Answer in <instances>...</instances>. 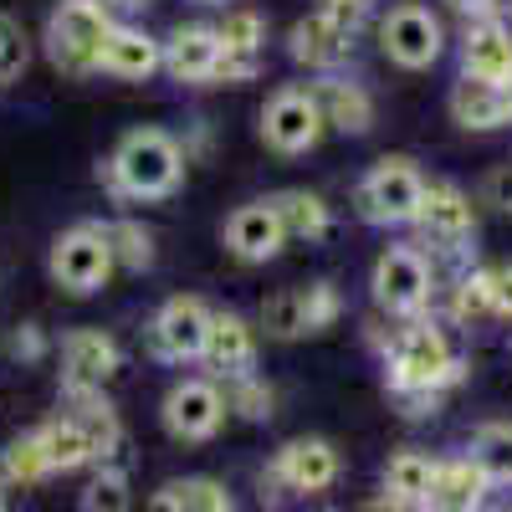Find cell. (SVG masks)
Segmentation results:
<instances>
[{"instance_id": "1", "label": "cell", "mask_w": 512, "mask_h": 512, "mask_svg": "<svg viewBox=\"0 0 512 512\" xmlns=\"http://www.w3.org/2000/svg\"><path fill=\"white\" fill-rule=\"evenodd\" d=\"M185 144L169 139L164 128H134L103 164V185L118 200H164L185 180Z\"/></svg>"}, {"instance_id": "2", "label": "cell", "mask_w": 512, "mask_h": 512, "mask_svg": "<svg viewBox=\"0 0 512 512\" xmlns=\"http://www.w3.org/2000/svg\"><path fill=\"white\" fill-rule=\"evenodd\" d=\"M466 379V359L431 318H405V328L384 349V390H436L451 395Z\"/></svg>"}, {"instance_id": "3", "label": "cell", "mask_w": 512, "mask_h": 512, "mask_svg": "<svg viewBox=\"0 0 512 512\" xmlns=\"http://www.w3.org/2000/svg\"><path fill=\"white\" fill-rule=\"evenodd\" d=\"M113 11L103 0H57L52 16H47V31H41V47H47V62L57 72H72V77H88L103 67V41L113 31Z\"/></svg>"}, {"instance_id": "4", "label": "cell", "mask_w": 512, "mask_h": 512, "mask_svg": "<svg viewBox=\"0 0 512 512\" xmlns=\"http://www.w3.org/2000/svg\"><path fill=\"white\" fill-rule=\"evenodd\" d=\"M420 246H431V262H451V267H466L472 262V241H477V210H472V195L451 180H425L420 190V205L410 216Z\"/></svg>"}, {"instance_id": "5", "label": "cell", "mask_w": 512, "mask_h": 512, "mask_svg": "<svg viewBox=\"0 0 512 512\" xmlns=\"http://www.w3.org/2000/svg\"><path fill=\"white\" fill-rule=\"evenodd\" d=\"M118 272L113 262V236L103 221H77L67 226L52 251H47V277L67 292V297H93L108 287V277Z\"/></svg>"}, {"instance_id": "6", "label": "cell", "mask_w": 512, "mask_h": 512, "mask_svg": "<svg viewBox=\"0 0 512 512\" xmlns=\"http://www.w3.org/2000/svg\"><path fill=\"white\" fill-rule=\"evenodd\" d=\"M369 292L390 318H420L436 303V262L425 246H384L369 272Z\"/></svg>"}, {"instance_id": "7", "label": "cell", "mask_w": 512, "mask_h": 512, "mask_svg": "<svg viewBox=\"0 0 512 512\" xmlns=\"http://www.w3.org/2000/svg\"><path fill=\"white\" fill-rule=\"evenodd\" d=\"M425 175L415 169V159L395 154V159H379L369 175L354 190V210L364 226H410L415 205H420Z\"/></svg>"}, {"instance_id": "8", "label": "cell", "mask_w": 512, "mask_h": 512, "mask_svg": "<svg viewBox=\"0 0 512 512\" xmlns=\"http://www.w3.org/2000/svg\"><path fill=\"white\" fill-rule=\"evenodd\" d=\"M379 52L390 57L395 67L405 72H425L436 67L441 52H446V26L431 6H420V0H400L390 6V16L379 21Z\"/></svg>"}, {"instance_id": "9", "label": "cell", "mask_w": 512, "mask_h": 512, "mask_svg": "<svg viewBox=\"0 0 512 512\" xmlns=\"http://www.w3.org/2000/svg\"><path fill=\"white\" fill-rule=\"evenodd\" d=\"M328 134V123H323V108H318V93H313V82L308 88H277L262 108V144L272 154H308L318 149Z\"/></svg>"}, {"instance_id": "10", "label": "cell", "mask_w": 512, "mask_h": 512, "mask_svg": "<svg viewBox=\"0 0 512 512\" xmlns=\"http://www.w3.org/2000/svg\"><path fill=\"white\" fill-rule=\"evenodd\" d=\"M210 318L216 308L195 292H180L149 318V354L159 364H195L205 354V333H210Z\"/></svg>"}, {"instance_id": "11", "label": "cell", "mask_w": 512, "mask_h": 512, "mask_svg": "<svg viewBox=\"0 0 512 512\" xmlns=\"http://www.w3.org/2000/svg\"><path fill=\"white\" fill-rule=\"evenodd\" d=\"M226 390L216 379H180V384H169V395L159 405V420H164V431L195 446V441H210V436H221V425H226Z\"/></svg>"}, {"instance_id": "12", "label": "cell", "mask_w": 512, "mask_h": 512, "mask_svg": "<svg viewBox=\"0 0 512 512\" xmlns=\"http://www.w3.org/2000/svg\"><path fill=\"white\" fill-rule=\"evenodd\" d=\"M338 472H344V461H338L333 441H323V436H297V441H287V446L272 456V466L262 472V482H272V487H282V492H292V497H323V492H333Z\"/></svg>"}, {"instance_id": "13", "label": "cell", "mask_w": 512, "mask_h": 512, "mask_svg": "<svg viewBox=\"0 0 512 512\" xmlns=\"http://www.w3.org/2000/svg\"><path fill=\"white\" fill-rule=\"evenodd\" d=\"M123 354L113 344V333L103 328H72L62 338V395H93L118 374Z\"/></svg>"}, {"instance_id": "14", "label": "cell", "mask_w": 512, "mask_h": 512, "mask_svg": "<svg viewBox=\"0 0 512 512\" xmlns=\"http://www.w3.org/2000/svg\"><path fill=\"white\" fill-rule=\"evenodd\" d=\"M221 241L226 251L236 256V262H272V256H282L287 246V231H282V216H277V205L272 200H246L236 205L226 226H221Z\"/></svg>"}, {"instance_id": "15", "label": "cell", "mask_w": 512, "mask_h": 512, "mask_svg": "<svg viewBox=\"0 0 512 512\" xmlns=\"http://www.w3.org/2000/svg\"><path fill=\"white\" fill-rule=\"evenodd\" d=\"M456 57H461V72L507 82V77H512V26H507L497 11L466 16L461 41H456Z\"/></svg>"}, {"instance_id": "16", "label": "cell", "mask_w": 512, "mask_h": 512, "mask_svg": "<svg viewBox=\"0 0 512 512\" xmlns=\"http://www.w3.org/2000/svg\"><path fill=\"white\" fill-rule=\"evenodd\" d=\"M446 108H451V123L466 128V134H492V128H507V123H512L507 82L472 77V72H461V77L451 82Z\"/></svg>"}, {"instance_id": "17", "label": "cell", "mask_w": 512, "mask_h": 512, "mask_svg": "<svg viewBox=\"0 0 512 512\" xmlns=\"http://www.w3.org/2000/svg\"><path fill=\"white\" fill-rule=\"evenodd\" d=\"M164 72L180 88H205L221 72V31L216 26H175L164 36Z\"/></svg>"}, {"instance_id": "18", "label": "cell", "mask_w": 512, "mask_h": 512, "mask_svg": "<svg viewBox=\"0 0 512 512\" xmlns=\"http://www.w3.org/2000/svg\"><path fill=\"white\" fill-rule=\"evenodd\" d=\"M287 57L308 72H338L349 57H354V31H344L323 6L313 16H303L287 36Z\"/></svg>"}, {"instance_id": "19", "label": "cell", "mask_w": 512, "mask_h": 512, "mask_svg": "<svg viewBox=\"0 0 512 512\" xmlns=\"http://www.w3.org/2000/svg\"><path fill=\"white\" fill-rule=\"evenodd\" d=\"M216 31H221V72H216V82L241 88V82H251L256 72H262L267 21L256 16V11H226V21Z\"/></svg>"}, {"instance_id": "20", "label": "cell", "mask_w": 512, "mask_h": 512, "mask_svg": "<svg viewBox=\"0 0 512 512\" xmlns=\"http://www.w3.org/2000/svg\"><path fill=\"white\" fill-rule=\"evenodd\" d=\"M313 93H318L323 123L333 128V134L359 139V134H369V128H374V98H369L364 82L344 77V67H338V72H318Z\"/></svg>"}, {"instance_id": "21", "label": "cell", "mask_w": 512, "mask_h": 512, "mask_svg": "<svg viewBox=\"0 0 512 512\" xmlns=\"http://www.w3.org/2000/svg\"><path fill=\"white\" fill-rule=\"evenodd\" d=\"M262 328H251L241 313H231V308H221L216 318H210V333H205V364H210V374L216 379H236V374H251L256 369V338Z\"/></svg>"}, {"instance_id": "22", "label": "cell", "mask_w": 512, "mask_h": 512, "mask_svg": "<svg viewBox=\"0 0 512 512\" xmlns=\"http://www.w3.org/2000/svg\"><path fill=\"white\" fill-rule=\"evenodd\" d=\"M98 72H108L118 82H144V77L164 72V41H154L149 31L128 26V21H113V31L103 41V67Z\"/></svg>"}, {"instance_id": "23", "label": "cell", "mask_w": 512, "mask_h": 512, "mask_svg": "<svg viewBox=\"0 0 512 512\" xmlns=\"http://www.w3.org/2000/svg\"><path fill=\"white\" fill-rule=\"evenodd\" d=\"M436 456L425 451H395L390 466H384V497L379 507H431L436 492Z\"/></svg>"}, {"instance_id": "24", "label": "cell", "mask_w": 512, "mask_h": 512, "mask_svg": "<svg viewBox=\"0 0 512 512\" xmlns=\"http://www.w3.org/2000/svg\"><path fill=\"white\" fill-rule=\"evenodd\" d=\"M267 200L277 205L287 241L318 246V241H328V236H333V210H328V200H323V195H313V190H277V195H267Z\"/></svg>"}, {"instance_id": "25", "label": "cell", "mask_w": 512, "mask_h": 512, "mask_svg": "<svg viewBox=\"0 0 512 512\" xmlns=\"http://www.w3.org/2000/svg\"><path fill=\"white\" fill-rule=\"evenodd\" d=\"M487 492H492V482H487L482 466H477L472 456H451V461L436 466L431 507H441V512H472V507L487 502Z\"/></svg>"}, {"instance_id": "26", "label": "cell", "mask_w": 512, "mask_h": 512, "mask_svg": "<svg viewBox=\"0 0 512 512\" xmlns=\"http://www.w3.org/2000/svg\"><path fill=\"white\" fill-rule=\"evenodd\" d=\"M154 512H231L236 497L226 482L216 477H175V482H164L154 497H149Z\"/></svg>"}, {"instance_id": "27", "label": "cell", "mask_w": 512, "mask_h": 512, "mask_svg": "<svg viewBox=\"0 0 512 512\" xmlns=\"http://www.w3.org/2000/svg\"><path fill=\"white\" fill-rule=\"evenodd\" d=\"M67 405H72L67 415L82 425V436L93 441V456H98V461H113V451L123 446V420H118L113 400H108L103 390H93V395H72Z\"/></svg>"}, {"instance_id": "28", "label": "cell", "mask_w": 512, "mask_h": 512, "mask_svg": "<svg viewBox=\"0 0 512 512\" xmlns=\"http://www.w3.org/2000/svg\"><path fill=\"white\" fill-rule=\"evenodd\" d=\"M446 292V318L451 323H477V318H492V267H456L451 287H436Z\"/></svg>"}, {"instance_id": "29", "label": "cell", "mask_w": 512, "mask_h": 512, "mask_svg": "<svg viewBox=\"0 0 512 512\" xmlns=\"http://www.w3.org/2000/svg\"><path fill=\"white\" fill-rule=\"evenodd\" d=\"M41 431V446H47V461H52V477H67V472H82V466H98L93 456V441L82 436V425L72 415H57L47 425H36Z\"/></svg>"}, {"instance_id": "30", "label": "cell", "mask_w": 512, "mask_h": 512, "mask_svg": "<svg viewBox=\"0 0 512 512\" xmlns=\"http://www.w3.org/2000/svg\"><path fill=\"white\" fill-rule=\"evenodd\" d=\"M466 456L482 466L492 487H512V420H482Z\"/></svg>"}, {"instance_id": "31", "label": "cell", "mask_w": 512, "mask_h": 512, "mask_svg": "<svg viewBox=\"0 0 512 512\" xmlns=\"http://www.w3.org/2000/svg\"><path fill=\"white\" fill-rule=\"evenodd\" d=\"M0 472H6L11 487H36L52 477V461H47V446H41V431H26L16 436L6 451H0Z\"/></svg>"}, {"instance_id": "32", "label": "cell", "mask_w": 512, "mask_h": 512, "mask_svg": "<svg viewBox=\"0 0 512 512\" xmlns=\"http://www.w3.org/2000/svg\"><path fill=\"white\" fill-rule=\"evenodd\" d=\"M221 384H226V410L231 415H241L251 425H262V420L277 415V390L256 369L251 374H236V379H221Z\"/></svg>"}, {"instance_id": "33", "label": "cell", "mask_w": 512, "mask_h": 512, "mask_svg": "<svg viewBox=\"0 0 512 512\" xmlns=\"http://www.w3.org/2000/svg\"><path fill=\"white\" fill-rule=\"evenodd\" d=\"M108 236H113V262H118V272H149L154 267V231L144 226V221H108Z\"/></svg>"}, {"instance_id": "34", "label": "cell", "mask_w": 512, "mask_h": 512, "mask_svg": "<svg viewBox=\"0 0 512 512\" xmlns=\"http://www.w3.org/2000/svg\"><path fill=\"white\" fill-rule=\"evenodd\" d=\"M262 333L277 338V344H292V338H308V308H303V287H287L277 297L262 303Z\"/></svg>"}, {"instance_id": "35", "label": "cell", "mask_w": 512, "mask_h": 512, "mask_svg": "<svg viewBox=\"0 0 512 512\" xmlns=\"http://www.w3.org/2000/svg\"><path fill=\"white\" fill-rule=\"evenodd\" d=\"M77 502H82V512H123L128 502H134V497H128V472L113 466V461H98L88 492H82Z\"/></svg>"}, {"instance_id": "36", "label": "cell", "mask_w": 512, "mask_h": 512, "mask_svg": "<svg viewBox=\"0 0 512 512\" xmlns=\"http://www.w3.org/2000/svg\"><path fill=\"white\" fill-rule=\"evenodd\" d=\"M26 62H31V41H26L21 21H16L11 11H0V88L21 82Z\"/></svg>"}, {"instance_id": "37", "label": "cell", "mask_w": 512, "mask_h": 512, "mask_svg": "<svg viewBox=\"0 0 512 512\" xmlns=\"http://www.w3.org/2000/svg\"><path fill=\"white\" fill-rule=\"evenodd\" d=\"M303 308H308V333H323L338 323V313H344V297H338L333 282H308L303 287Z\"/></svg>"}, {"instance_id": "38", "label": "cell", "mask_w": 512, "mask_h": 512, "mask_svg": "<svg viewBox=\"0 0 512 512\" xmlns=\"http://www.w3.org/2000/svg\"><path fill=\"white\" fill-rule=\"evenodd\" d=\"M47 333H41L36 323H21L16 333H11V354H16V364H41L47 359Z\"/></svg>"}, {"instance_id": "39", "label": "cell", "mask_w": 512, "mask_h": 512, "mask_svg": "<svg viewBox=\"0 0 512 512\" xmlns=\"http://www.w3.org/2000/svg\"><path fill=\"white\" fill-rule=\"evenodd\" d=\"M323 11L344 26V31L359 36V31L369 26V16H374V0H323Z\"/></svg>"}, {"instance_id": "40", "label": "cell", "mask_w": 512, "mask_h": 512, "mask_svg": "<svg viewBox=\"0 0 512 512\" xmlns=\"http://www.w3.org/2000/svg\"><path fill=\"white\" fill-rule=\"evenodd\" d=\"M390 400L400 405L405 420H425V415H436V410H441L446 395H436V390H390Z\"/></svg>"}, {"instance_id": "41", "label": "cell", "mask_w": 512, "mask_h": 512, "mask_svg": "<svg viewBox=\"0 0 512 512\" xmlns=\"http://www.w3.org/2000/svg\"><path fill=\"white\" fill-rule=\"evenodd\" d=\"M482 200H487V205H497V210H512V164L492 169V175L482 180Z\"/></svg>"}, {"instance_id": "42", "label": "cell", "mask_w": 512, "mask_h": 512, "mask_svg": "<svg viewBox=\"0 0 512 512\" xmlns=\"http://www.w3.org/2000/svg\"><path fill=\"white\" fill-rule=\"evenodd\" d=\"M492 318L512 323V262L492 267Z\"/></svg>"}, {"instance_id": "43", "label": "cell", "mask_w": 512, "mask_h": 512, "mask_svg": "<svg viewBox=\"0 0 512 512\" xmlns=\"http://www.w3.org/2000/svg\"><path fill=\"white\" fill-rule=\"evenodd\" d=\"M446 6L456 16H487V11H497V0H446Z\"/></svg>"}, {"instance_id": "44", "label": "cell", "mask_w": 512, "mask_h": 512, "mask_svg": "<svg viewBox=\"0 0 512 512\" xmlns=\"http://www.w3.org/2000/svg\"><path fill=\"white\" fill-rule=\"evenodd\" d=\"M103 6L113 11V16H139V11H149L154 0H103Z\"/></svg>"}, {"instance_id": "45", "label": "cell", "mask_w": 512, "mask_h": 512, "mask_svg": "<svg viewBox=\"0 0 512 512\" xmlns=\"http://www.w3.org/2000/svg\"><path fill=\"white\" fill-rule=\"evenodd\" d=\"M6 487H11V482H6V472H0V507H6Z\"/></svg>"}, {"instance_id": "46", "label": "cell", "mask_w": 512, "mask_h": 512, "mask_svg": "<svg viewBox=\"0 0 512 512\" xmlns=\"http://www.w3.org/2000/svg\"><path fill=\"white\" fill-rule=\"evenodd\" d=\"M195 6H226V0H195Z\"/></svg>"}, {"instance_id": "47", "label": "cell", "mask_w": 512, "mask_h": 512, "mask_svg": "<svg viewBox=\"0 0 512 512\" xmlns=\"http://www.w3.org/2000/svg\"><path fill=\"white\" fill-rule=\"evenodd\" d=\"M507 103H512V77H507Z\"/></svg>"}]
</instances>
